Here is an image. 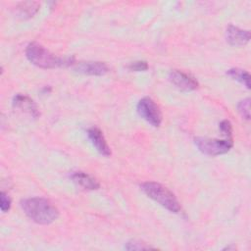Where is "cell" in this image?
I'll return each mask as SVG.
<instances>
[{
  "mask_svg": "<svg viewBox=\"0 0 251 251\" xmlns=\"http://www.w3.org/2000/svg\"><path fill=\"white\" fill-rule=\"evenodd\" d=\"M21 207L29 219L40 225L51 224L59 217L58 209L45 198L31 197L24 199L21 201Z\"/></svg>",
  "mask_w": 251,
  "mask_h": 251,
  "instance_id": "cell-1",
  "label": "cell"
},
{
  "mask_svg": "<svg viewBox=\"0 0 251 251\" xmlns=\"http://www.w3.org/2000/svg\"><path fill=\"white\" fill-rule=\"evenodd\" d=\"M25 56L31 64L41 69H54L74 64L73 57L55 56L37 42H31L26 46Z\"/></svg>",
  "mask_w": 251,
  "mask_h": 251,
  "instance_id": "cell-2",
  "label": "cell"
},
{
  "mask_svg": "<svg viewBox=\"0 0 251 251\" xmlns=\"http://www.w3.org/2000/svg\"><path fill=\"white\" fill-rule=\"evenodd\" d=\"M141 190L152 200L172 213H178L181 210L180 204L176 195L161 183L146 181L140 185Z\"/></svg>",
  "mask_w": 251,
  "mask_h": 251,
  "instance_id": "cell-3",
  "label": "cell"
},
{
  "mask_svg": "<svg viewBox=\"0 0 251 251\" xmlns=\"http://www.w3.org/2000/svg\"><path fill=\"white\" fill-rule=\"evenodd\" d=\"M194 143L197 148L206 155L217 156L228 152L232 146L233 142L231 138L226 139H216L207 137H197L194 139Z\"/></svg>",
  "mask_w": 251,
  "mask_h": 251,
  "instance_id": "cell-4",
  "label": "cell"
},
{
  "mask_svg": "<svg viewBox=\"0 0 251 251\" xmlns=\"http://www.w3.org/2000/svg\"><path fill=\"white\" fill-rule=\"evenodd\" d=\"M136 110L138 115L149 123L151 126L158 127L162 123V113L157 104L149 97L140 99L137 103Z\"/></svg>",
  "mask_w": 251,
  "mask_h": 251,
  "instance_id": "cell-5",
  "label": "cell"
},
{
  "mask_svg": "<svg viewBox=\"0 0 251 251\" xmlns=\"http://www.w3.org/2000/svg\"><path fill=\"white\" fill-rule=\"evenodd\" d=\"M169 80L177 88L184 91H192L198 88V81L190 75L179 70H173L169 74Z\"/></svg>",
  "mask_w": 251,
  "mask_h": 251,
  "instance_id": "cell-6",
  "label": "cell"
},
{
  "mask_svg": "<svg viewBox=\"0 0 251 251\" xmlns=\"http://www.w3.org/2000/svg\"><path fill=\"white\" fill-rule=\"evenodd\" d=\"M75 71L88 75H103L109 72V67L104 62L88 61L79 62L74 66Z\"/></svg>",
  "mask_w": 251,
  "mask_h": 251,
  "instance_id": "cell-7",
  "label": "cell"
},
{
  "mask_svg": "<svg viewBox=\"0 0 251 251\" xmlns=\"http://www.w3.org/2000/svg\"><path fill=\"white\" fill-rule=\"evenodd\" d=\"M226 41L233 46H243L250 40V31L229 25L226 30Z\"/></svg>",
  "mask_w": 251,
  "mask_h": 251,
  "instance_id": "cell-8",
  "label": "cell"
},
{
  "mask_svg": "<svg viewBox=\"0 0 251 251\" xmlns=\"http://www.w3.org/2000/svg\"><path fill=\"white\" fill-rule=\"evenodd\" d=\"M87 136L95 149L103 156L108 157L111 155L110 147L103 135V132L96 126H92L87 130Z\"/></svg>",
  "mask_w": 251,
  "mask_h": 251,
  "instance_id": "cell-9",
  "label": "cell"
},
{
  "mask_svg": "<svg viewBox=\"0 0 251 251\" xmlns=\"http://www.w3.org/2000/svg\"><path fill=\"white\" fill-rule=\"evenodd\" d=\"M13 105L14 107L19 108L24 112L29 114L33 118H37L39 116V112L36 107V104L32 99H30L25 95H22V94L15 95L13 98Z\"/></svg>",
  "mask_w": 251,
  "mask_h": 251,
  "instance_id": "cell-10",
  "label": "cell"
},
{
  "mask_svg": "<svg viewBox=\"0 0 251 251\" xmlns=\"http://www.w3.org/2000/svg\"><path fill=\"white\" fill-rule=\"evenodd\" d=\"M72 180L78 186L87 190H96L100 187V183L96 178L84 172H75L71 176Z\"/></svg>",
  "mask_w": 251,
  "mask_h": 251,
  "instance_id": "cell-11",
  "label": "cell"
},
{
  "mask_svg": "<svg viewBox=\"0 0 251 251\" xmlns=\"http://www.w3.org/2000/svg\"><path fill=\"white\" fill-rule=\"evenodd\" d=\"M39 10V4L34 1H25L21 2L16 6L17 14L24 18L28 19L33 17Z\"/></svg>",
  "mask_w": 251,
  "mask_h": 251,
  "instance_id": "cell-12",
  "label": "cell"
},
{
  "mask_svg": "<svg viewBox=\"0 0 251 251\" xmlns=\"http://www.w3.org/2000/svg\"><path fill=\"white\" fill-rule=\"evenodd\" d=\"M226 75H229L232 79H235L245 85L246 88H250V75L248 72L238 68H232L226 72Z\"/></svg>",
  "mask_w": 251,
  "mask_h": 251,
  "instance_id": "cell-13",
  "label": "cell"
},
{
  "mask_svg": "<svg viewBox=\"0 0 251 251\" xmlns=\"http://www.w3.org/2000/svg\"><path fill=\"white\" fill-rule=\"evenodd\" d=\"M237 110L242 118H244L245 120H249L250 119V99L246 98L239 101V103L237 104Z\"/></svg>",
  "mask_w": 251,
  "mask_h": 251,
  "instance_id": "cell-14",
  "label": "cell"
},
{
  "mask_svg": "<svg viewBox=\"0 0 251 251\" xmlns=\"http://www.w3.org/2000/svg\"><path fill=\"white\" fill-rule=\"evenodd\" d=\"M154 247L138 240H130L126 243L125 249L126 250H144V249H153Z\"/></svg>",
  "mask_w": 251,
  "mask_h": 251,
  "instance_id": "cell-15",
  "label": "cell"
},
{
  "mask_svg": "<svg viewBox=\"0 0 251 251\" xmlns=\"http://www.w3.org/2000/svg\"><path fill=\"white\" fill-rule=\"evenodd\" d=\"M220 130L221 132L226 137V138H231V133H232V126L229 121L224 120L220 123Z\"/></svg>",
  "mask_w": 251,
  "mask_h": 251,
  "instance_id": "cell-16",
  "label": "cell"
},
{
  "mask_svg": "<svg viewBox=\"0 0 251 251\" xmlns=\"http://www.w3.org/2000/svg\"><path fill=\"white\" fill-rule=\"evenodd\" d=\"M127 68L133 72H144L148 69V64L146 61H135L130 63Z\"/></svg>",
  "mask_w": 251,
  "mask_h": 251,
  "instance_id": "cell-17",
  "label": "cell"
},
{
  "mask_svg": "<svg viewBox=\"0 0 251 251\" xmlns=\"http://www.w3.org/2000/svg\"><path fill=\"white\" fill-rule=\"evenodd\" d=\"M0 208H1V211L3 213L8 212L10 210V208H11V199L3 191L0 193Z\"/></svg>",
  "mask_w": 251,
  "mask_h": 251,
  "instance_id": "cell-18",
  "label": "cell"
},
{
  "mask_svg": "<svg viewBox=\"0 0 251 251\" xmlns=\"http://www.w3.org/2000/svg\"><path fill=\"white\" fill-rule=\"evenodd\" d=\"M230 249L234 250V249H235V246H234V245H229V246H226V248H224V250H230Z\"/></svg>",
  "mask_w": 251,
  "mask_h": 251,
  "instance_id": "cell-19",
  "label": "cell"
}]
</instances>
